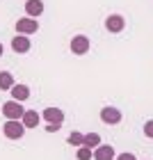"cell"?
Segmentation results:
<instances>
[{"label": "cell", "mask_w": 153, "mask_h": 160, "mask_svg": "<svg viewBox=\"0 0 153 160\" xmlns=\"http://www.w3.org/2000/svg\"><path fill=\"white\" fill-rule=\"evenodd\" d=\"M2 114H5V119H9V121H18V119H23L25 108L21 105L18 101H9V103L2 105Z\"/></svg>", "instance_id": "obj_1"}, {"label": "cell", "mask_w": 153, "mask_h": 160, "mask_svg": "<svg viewBox=\"0 0 153 160\" xmlns=\"http://www.w3.org/2000/svg\"><path fill=\"white\" fill-rule=\"evenodd\" d=\"M23 130H25L23 121H7L2 133H5V137H9V140H21V137H23Z\"/></svg>", "instance_id": "obj_2"}, {"label": "cell", "mask_w": 153, "mask_h": 160, "mask_svg": "<svg viewBox=\"0 0 153 160\" xmlns=\"http://www.w3.org/2000/svg\"><path fill=\"white\" fill-rule=\"evenodd\" d=\"M16 30L25 37V34L37 32V30H39V23H37V18H30V16H27V18H18V21H16Z\"/></svg>", "instance_id": "obj_3"}, {"label": "cell", "mask_w": 153, "mask_h": 160, "mask_svg": "<svg viewBox=\"0 0 153 160\" xmlns=\"http://www.w3.org/2000/svg\"><path fill=\"white\" fill-rule=\"evenodd\" d=\"M41 117L46 119L50 126H62V121H64V112L60 110V108H46Z\"/></svg>", "instance_id": "obj_4"}, {"label": "cell", "mask_w": 153, "mask_h": 160, "mask_svg": "<svg viewBox=\"0 0 153 160\" xmlns=\"http://www.w3.org/2000/svg\"><path fill=\"white\" fill-rule=\"evenodd\" d=\"M87 50H89V39H87L85 34H78V37L71 39V53H76V55H85Z\"/></svg>", "instance_id": "obj_5"}, {"label": "cell", "mask_w": 153, "mask_h": 160, "mask_svg": "<svg viewBox=\"0 0 153 160\" xmlns=\"http://www.w3.org/2000/svg\"><path fill=\"white\" fill-rule=\"evenodd\" d=\"M101 121L110 123V126L119 123L121 121V110H116V108H103V110H101Z\"/></svg>", "instance_id": "obj_6"}, {"label": "cell", "mask_w": 153, "mask_h": 160, "mask_svg": "<svg viewBox=\"0 0 153 160\" xmlns=\"http://www.w3.org/2000/svg\"><path fill=\"white\" fill-rule=\"evenodd\" d=\"M123 25H126V21H123L121 14H112V16H107L105 18V30H110V32H121L123 30Z\"/></svg>", "instance_id": "obj_7"}, {"label": "cell", "mask_w": 153, "mask_h": 160, "mask_svg": "<svg viewBox=\"0 0 153 160\" xmlns=\"http://www.w3.org/2000/svg\"><path fill=\"white\" fill-rule=\"evenodd\" d=\"M94 160H116L114 149L110 147V144H101V147L94 151Z\"/></svg>", "instance_id": "obj_8"}, {"label": "cell", "mask_w": 153, "mask_h": 160, "mask_svg": "<svg viewBox=\"0 0 153 160\" xmlns=\"http://www.w3.org/2000/svg\"><path fill=\"white\" fill-rule=\"evenodd\" d=\"M25 14L30 18L41 16V14H43V2H41V0H27V2H25Z\"/></svg>", "instance_id": "obj_9"}, {"label": "cell", "mask_w": 153, "mask_h": 160, "mask_svg": "<svg viewBox=\"0 0 153 160\" xmlns=\"http://www.w3.org/2000/svg\"><path fill=\"white\" fill-rule=\"evenodd\" d=\"M12 48H14V53H27L30 50V39L23 37V34H16L12 39Z\"/></svg>", "instance_id": "obj_10"}, {"label": "cell", "mask_w": 153, "mask_h": 160, "mask_svg": "<svg viewBox=\"0 0 153 160\" xmlns=\"http://www.w3.org/2000/svg\"><path fill=\"white\" fill-rule=\"evenodd\" d=\"M12 98L14 101H27L30 98V87L27 85H14V89H12Z\"/></svg>", "instance_id": "obj_11"}, {"label": "cell", "mask_w": 153, "mask_h": 160, "mask_svg": "<svg viewBox=\"0 0 153 160\" xmlns=\"http://www.w3.org/2000/svg\"><path fill=\"white\" fill-rule=\"evenodd\" d=\"M23 126L25 128H37L39 126V114L34 112V110H25V114H23Z\"/></svg>", "instance_id": "obj_12"}, {"label": "cell", "mask_w": 153, "mask_h": 160, "mask_svg": "<svg viewBox=\"0 0 153 160\" xmlns=\"http://www.w3.org/2000/svg\"><path fill=\"white\" fill-rule=\"evenodd\" d=\"M0 89H5V92H12L14 89V78H12V73L0 71Z\"/></svg>", "instance_id": "obj_13"}, {"label": "cell", "mask_w": 153, "mask_h": 160, "mask_svg": "<svg viewBox=\"0 0 153 160\" xmlns=\"http://www.w3.org/2000/svg\"><path fill=\"white\" fill-rule=\"evenodd\" d=\"M82 147L98 149V147H101V135H98V133H87V135H85V144H82Z\"/></svg>", "instance_id": "obj_14"}, {"label": "cell", "mask_w": 153, "mask_h": 160, "mask_svg": "<svg viewBox=\"0 0 153 160\" xmlns=\"http://www.w3.org/2000/svg\"><path fill=\"white\" fill-rule=\"evenodd\" d=\"M69 144H73V147H82L85 144V135L82 133H78V130H73V133L69 135V140H67Z\"/></svg>", "instance_id": "obj_15"}, {"label": "cell", "mask_w": 153, "mask_h": 160, "mask_svg": "<svg viewBox=\"0 0 153 160\" xmlns=\"http://www.w3.org/2000/svg\"><path fill=\"white\" fill-rule=\"evenodd\" d=\"M76 158H78V160H91V158H94V151H91L89 147H80L78 153H76Z\"/></svg>", "instance_id": "obj_16"}, {"label": "cell", "mask_w": 153, "mask_h": 160, "mask_svg": "<svg viewBox=\"0 0 153 160\" xmlns=\"http://www.w3.org/2000/svg\"><path fill=\"white\" fill-rule=\"evenodd\" d=\"M144 135H146V137H151V140H153V119L144 123Z\"/></svg>", "instance_id": "obj_17"}, {"label": "cell", "mask_w": 153, "mask_h": 160, "mask_svg": "<svg viewBox=\"0 0 153 160\" xmlns=\"http://www.w3.org/2000/svg\"><path fill=\"white\" fill-rule=\"evenodd\" d=\"M116 160H135L133 153H121V156H116Z\"/></svg>", "instance_id": "obj_18"}, {"label": "cell", "mask_w": 153, "mask_h": 160, "mask_svg": "<svg viewBox=\"0 0 153 160\" xmlns=\"http://www.w3.org/2000/svg\"><path fill=\"white\" fill-rule=\"evenodd\" d=\"M62 126H50V123H48V126H46V130H48V133H57V130H60Z\"/></svg>", "instance_id": "obj_19"}, {"label": "cell", "mask_w": 153, "mask_h": 160, "mask_svg": "<svg viewBox=\"0 0 153 160\" xmlns=\"http://www.w3.org/2000/svg\"><path fill=\"white\" fill-rule=\"evenodd\" d=\"M0 55H2V43H0Z\"/></svg>", "instance_id": "obj_20"}]
</instances>
